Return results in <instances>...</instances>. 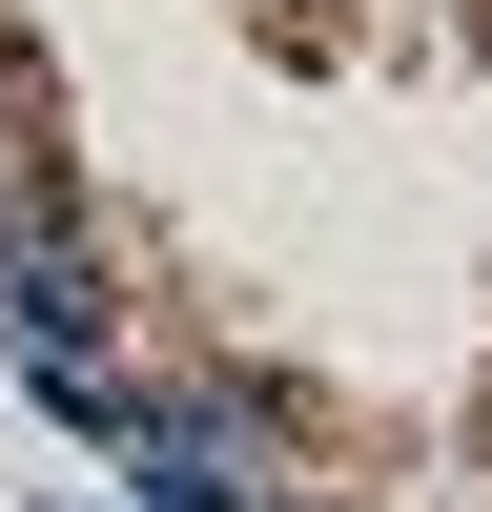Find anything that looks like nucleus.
Returning <instances> with one entry per match:
<instances>
[{
    "instance_id": "nucleus-5",
    "label": "nucleus",
    "mask_w": 492,
    "mask_h": 512,
    "mask_svg": "<svg viewBox=\"0 0 492 512\" xmlns=\"http://www.w3.org/2000/svg\"><path fill=\"white\" fill-rule=\"evenodd\" d=\"M0 226H21V164H0Z\"/></svg>"
},
{
    "instance_id": "nucleus-3",
    "label": "nucleus",
    "mask_w": 492,
    "mask_h": 512,
    "mask_svg": "<svg viewBox=\"0 0 492 512\" xmlns=\"http://www.w3.org/2000/svg\"><path fill=\"white\" fill-rule=\"evenodd\" d=\"M21 410L82 451V472H123V431H144V369H123V349H21Z\"/></svg>"
},
{
    "instance_id": "nucleus-1",
    "label": "nucleus",
    "mask_w": 492,
    "mask_h": 512,
    "mask_svg": "<svg viewBox=\"0 0 492 512\" xmlns=\"http://www.w3.org/2000/svg\"><path fill=\"white\" fill-rule=\"evenodd\" d=\"M123 512H287L267 492V410L226 369H144V431H123Z\"/></svg>"
},
{
    "instance_id": "nucleus-2",
    "label": "nucleus",
    "mask_w": 492,
    "mask_h": 512,
    "mask_svg": "<svg viewBox=\"0 0 492 512\" xmlns=\"http://www.w3.org/2000/svg\"><path fill=\"white\" fill-rule=\"evenodd\" d=\"M21 349H123V287H103V246H82L62 205L0 226V369H21Z\"/></svg>"
},
{
    "instance_id": "nucleus-4",
    "label": "nucleus",
    "mask_w": 492,
    "mask_h": 512,
    "mask_svg": "<svg viewBox=\"0 0 492 512\" xmlns=\"http://www.w3.org/2000/svg\"><path fill=\"white\" fill-rule=\"evenodd\" d=\"M41 512H123V492H41Z\"/></svg>"
}]
</instances>
